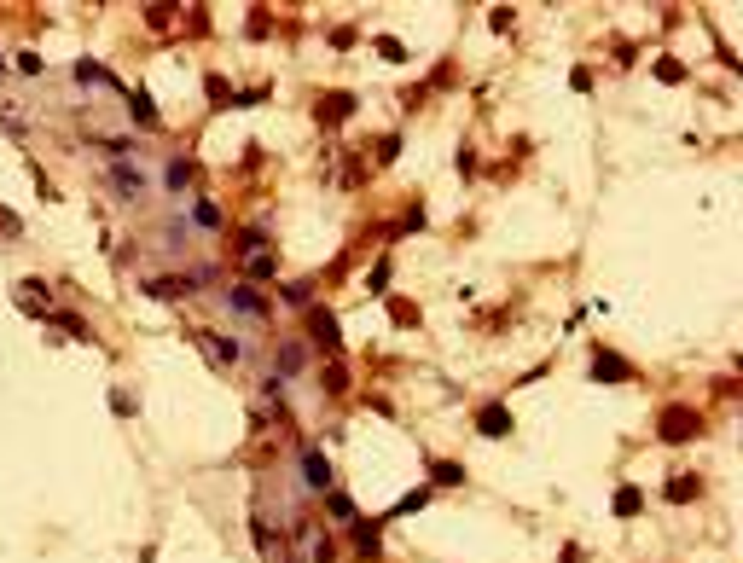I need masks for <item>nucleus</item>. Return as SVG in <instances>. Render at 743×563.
I'll list each match as a JSON object with an SVG mask.
<instances>
[{"label":"nucleus","instance_id":"2","mask_svg":"<svg viewBox=\"0 0 743 563\" xmlns=\"http://www.w3.org/2000/svg\"><path fill=\"white\" fill-rule=\"evenodd\" d=\"M302 465H308V482H314V488H325V482H331V465H325L320 453H308V459H302Z\"/></svg>","mask_w":743,"mask_h":563},{"label":"nucleus","instance_id":"3","mask_svg":"<svg viewBox=\"0 0 743 563\" xmlns=\"http://www.w3.org/2000/svg\"><path fill=\"white\" fill-rule=\"evenodd\" d=\"M604 372H610V383H622V377H627V366H622L616 355H598V377H604Z\"/></svg>","mask_w":743,"mask_h":563},{"label":"nucleus","instance_id":"7","mask_svg":"<svg viewBox=\"0 0 743 563\" xmlns=\"http://www.w3.org/2000/svg\"><path fill=\"white\" fill-rule=\"evenodd\" d=\"M128 105H134V116H140V122H151V116H157V111H151V99H146V93H134V99H128Z\"/></svg>","mask_w":743,"mask_h":563},{"label":"nucleus","instance_id":"1","mask_svg":"<svg viewBox=\"0 0 743 563\" xmlns=\"http://www.w3.org/2000/svg\"><path fill=\"white\" fill-rule=\"evenodd\" d=\"M662 436H668V442H685V436H691V412H668Z\"/></svg>","mask_w":743,"mask_h":563},{"label":"nucleus","instance_id":"6","mask_svg":"<svg viewBox=\"0 0 743 563\" xmlns=\"http://www.w3.org/2000/svg\"><path fill=\"white\" fill-rule=\"evenodd\" d=\"M691 494H697V482H691V476H679V482H668V499H691Z\"/></svg>","mask_w":743,"mask_h":563},{"label":"nucleus","instance_id":"4","mask_svg":"<svg viewBox=\"0 0 743 563\" xmlns=\"http://www.w3.org/2000/svg\"><path fill=\"white\" fill-rule=\"evenodd\" d=\"M227 302H233V308H244V314H261V302H256V296H250V290H233V296H227Z\"/></svg>","mask_w":743,"mask_h":563},{"label":"nucleus","instance_id":"5","mask_svg":"<svg viewBox=\"0 0 743 563\" xmlns=\"http://www.w3.org/2000/svg\"><path fill=\"white\" fill-rule=\"evenodd\" d=\"M482 430H488V436H500V430H505V412H500V407H488V412H482Z\"/></svg>","mask_w":743,"mask_h":563}]
</instances>
